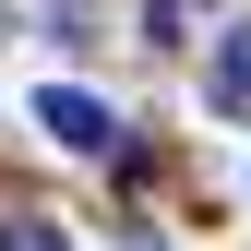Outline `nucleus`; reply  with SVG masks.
Listing matches in <instances>:
<instances>
[{
	"instance_id": "nucleus-1",
	"label": "nucleus",
	"mask_w": 251,
	"mask_h": 251,
	"mask_svg": "<svg viewBox=\"0 0 251 251\" xmlns=\"http://www.w3.org/2000/svg\"><path fill=\"white\" fill-rule=\"evenodd\" d=\"M36 132L72 144V155H120V108L96 96V84H48V96H36Z\"/></svg>"
},
{
	"instance_id": "nucleus-2",
	"label": "nucleus",
	"mask_w": 251,
	"mask_h": 251,
	"mask_svg": "<svg viewBox=\"0 0 251 251\" xmlns=\"http://www.w3.org/2000/svg\"><path fill=\"white\" fill-rule=\"evenodd\" d=\"M203 96H215V120H251V24H227V36H215Z\"/></svg>"
},
{
	"instance_id": "nucleus-3",
	"label": "nucleus",
	"mask_w": 251,
	"mask_h": 251,
	"mask_svg": "<svg viewBox=\"0 0 251 251\" xmlns=\"http://www.w3.org/2000/svg\"><path fill=\"white\" fill-rule=\"evenodd\" d=\"M192 12H203V0H144V36H155V48H179V36H192Z\"/></svg>"
},
{
	"instance_id": "nucleus-4",
	"label": "nucleus",
	"mask_w": 251,
	"mask_h": 251,
	"mask_svg": "<svg viewBox=\"0 0 251 251\" xmlns=\"http://www.w3.org/2000/svg\"><path fill=\"white\" fill-rule=\"evenodd\" d=\"M0 251H72V239H60L48 215H0Z\"/></svg>"
},
{
	"instance_id": "nucleus-5",
	"label": "nucleus",
	"mask_w": 251,
	"mask_h": 251,
	"mask_svg": "<svg viewBox=\"0 0 251 251\" xmlns=\"http://www.w3.org/2000/svg\"><path fill=\"white\" fill-rule=\"evenodd\" d=\"M132 251H168V239H132Z\"/></svg>"
},
{
	"instance_id": "nucleus-6",
	"label": "nucleus",
	"mask_w": 251,
	"mask_h": 251,
	"mask_svg": "<svg viewBox=\"0 0 251 251\" xmlns=\"http://www.w3.org/2000/svg\"><path fill=\"white\" fill-rule=\"evenodd\" d=\"M0 36H12V24H0Z\"/></svg>"
}]
</instances>
